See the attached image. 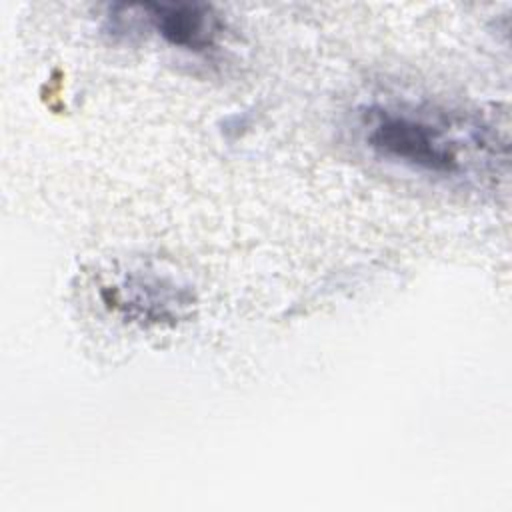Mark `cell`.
I'll return each mask as SVG.
<instances>
[{
    "label": "cell",
    "mask_w": 512,
    "mask_h": 512,
    "mask_svg": "<svg viewBox=\"0 0 512 512\" xmlns=\"http://www.w3.org/2000/svg\"><path fill=\"white\" fill-rule=\"evenodd\" d=\"M358 132L376 158L444 182H494L508 160L498 126L432 104L374 102L358 110Z\"/></svg>",
    "instance_id": "6da1fadb"
},
{
    "label": "cell",
    "mask_w": 512,
    "mask_h": 512,
    "mask_svg": "<svg viewBox=\"0 0 512 512\" xmlns=\"http://www.w3.org/2000/svg\"><path fill=\"white\" fill-rule=\"evenodd\" d=\"M114 36L152 30L174 48L212 50L222 30L218 14L206 4H116L106 16Z\"/></svg>",
    "instance_id": "7a4b0ae2"
},
{
    "label": "cell",
    "mask_w": 512,
    "mask_h": 512,
    "mask_svg": "<svg viewBox=\"0 0 512 512\" xmlns=\"http://www.w3.org/2000/svg\"><path fill=\"white\" fill-rule=\"evenodd\" d=\"M106 304L142 324L174 322L192 304V294L168 278L128 274L122 282L106 286Z\"/></svg>",
    "instance_id": "3957f363"
}]
</instances>
